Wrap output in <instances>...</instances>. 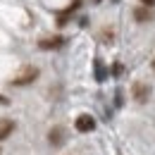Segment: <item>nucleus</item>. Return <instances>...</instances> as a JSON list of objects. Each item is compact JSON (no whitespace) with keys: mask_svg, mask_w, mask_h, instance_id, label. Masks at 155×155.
<instances>
[{"mask_svg":"<svg viewBox=\"0 0 155 155\" xmlns=\"http://www.w3.org/2000/svg\"><path fill=\"white\" fill-rule=\"evenodd\" d=\"M74 127H77V131H81V134H88V131L96 129V119H93L91 115H79Z\"/></svg>","mask_w":155,"mask_h":155,"instance_id":"f257e3e1","label":"nucleus"},{"mask_svg":"<svg viewBox=\"0 0 155 155\" xmlns=\"http://www.w3.org/2000/svg\"><path fill=\"white\" fill-rule=\"evenodd\" d=\"M36 77H38V69L36 67H29L21 77H17L15 81H12V86H26V84H31V81H36Z\"/></svg>","mask_w":155,"mask_h":155,"instance_id":"f03ea898","label":"nucleus"},{"mask_svg":"<svg viewBox=\"0 0 155 155\" xmlns=\"http://www.w3.org/2000/svg\"><path fill=\"white\" fill-rule=\"evenodd\" d=\"M60 45H64V38L62 36H53V38H43L38 43L41 50H58Z\"/></svg>","mask_w":155,"mask_h":155,"instance_id":"7ed1b4c3","label":"nucleus"},{"mask_svg":"<svg viewBox=\"0 0 155 155\" xmlns=\"http://www.w3.org/2000/svg\"><path fill=\"white\" fill-rule=\"evenodd\" d=\"M48 141H50V146L60 148V146L64 143V129H62V127H53L50 134H48Z\"/></svg>","mask_w":155,"mask_h":155,"instance_id":"20e7f679","label":"nucleus"},{"mask_svg":"<svg viewBox=\"0 0 155 155\" xmlns=\"http://www.w3.org/2000/svg\"><path fill=\"white\" fill-rule=\"evenodd\" d=\"M148 96H150V88H148L146 84H134V98H136V103H146Z\"/></svg>","mask_w":155,"mask_h":155,"instance_id":"39448f33","label":"nucleus"},{"mask_svg":"<svg viewBox=\"0 0 155 155\" xmlns=\"http://www.w3.org/2000/svg\"><path fill=\"white\" fill-rule=\"evenodd\" d=\"M12 131H15V122L12 119H2L0 122V141H5Z\"/></svg>","mask_w":155,"mask_h":155,"instance_id":"423d86ee","label":"nucleus"},{"mask_svg":"<svg viewBox=\"0 0 155 155\" xmlns=\"http://www.w3.org/2000/svg\"><path fill=\"white\" fill-rule=\"evenodd\" d=\"M134 17H136V21H148L150 19V10L148 7H136Z\"/></svg>","mask_w":155,"mask_h":155,"instance_id":"0eeeda50","label":"nucleus"},{"mask_svg":"<svg viewBox=\"0 0 155 155\" xmlns=\"http://www.w3.org/2000/svg\"><path fill=\"white\" fill-rule=\"evenodd\" d=\"M0 105H7V98L5 96H0Z\"/></svg>","mask_w":155,"mask_h":155,"instance_id":"6e6552de","label":"nucleus"},{"mask_svg":"<svg viewBox=\"0 0 155 155\" xmlns=\"http://www.w3.org/2000/svg\"><path fill=\"white\" fill-rule=\"evenodd\" d=\"M141 2H143V5H153L155 0H141Z\"/></svg>","mask_w":155,"mask_h":155,"instance_id":"1a4fd4ad","label":"nucleus"},{"mask_svg":"<svg viewBox=\"0 0 155 155\" xmlns=\"http://www.w3.org/2000/svg\"><path fill=\"white\" fill-rule=\"evenodd\" d=\"M153 69H155V60H153Z\"/></svg>","mask_w":155,"mask_h":155,"instance_id":"9d476101","label":"nucleus"},{"mask_svg":"<svg viewBox=\"0 0 155 155\" xmlns=\"http://www.w3.org/2000/svg\"><path fill=\"white\" fill-rule=\"evenodd\" d=\"M93 2H100V0H93Z\"/></svg>","mask_w":155,"mask_h":155,"instance_id":"9b49d317","label":"nucleus"}]
</instances>
